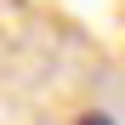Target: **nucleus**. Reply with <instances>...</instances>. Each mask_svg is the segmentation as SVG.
I'll use <instances>...</instances> for the list:
<instances>
[{
    "mask_svg": "<svg viewBox=\"0 0 125 125\" xmlns=\"http://www.w3.org/2000/svg\"><path fill=\"white\" fill-rule=\"evenodd\" d=\"M74 125H119V119H108V114H85V119H74Z\"/></svg>",
    "mask_w": 125,
    "mask_h": 125,
    "instance_id": "1",
    "label": "nucleus"
}]
</instances>
